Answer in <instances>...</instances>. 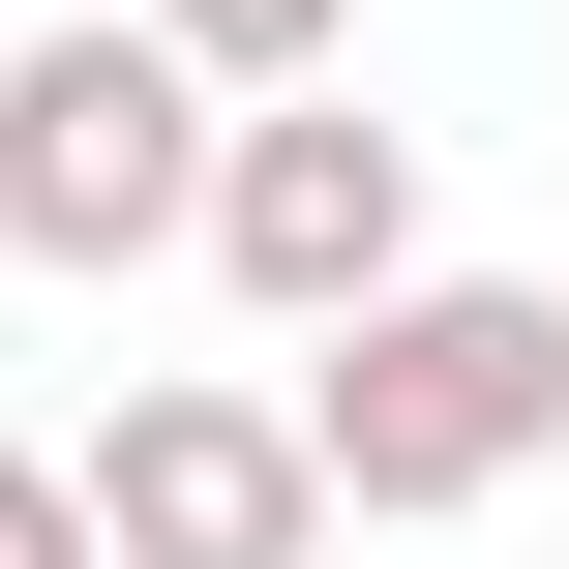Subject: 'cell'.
<instances>
[{
	"label": "cell",
	"mask_w": 569,
	"mask_h": 569,
	"mask_svg": "<svg viewBox=\"0 0 569 569\" xmlns=\"http://www.w3.org/2000/svg\"><path fill=\"white\" fill-rule=\"evenodd\" d=\"M300 450H330V510H360V540L510 510V480L569 450V300H540V270H420L390 330H330V360H300Z\"/></svg>",
	"instance_id": "6da1fadb"
},
{
	"label": "cell",
	"mask_w": 569,
	"mask_h": 569,
	"mask_svg": "<svg viewBox=\"0 0 569 569\" xmlns=\"http://www.w3.org/2000/svg\"><path fill=\"white\" fill-rule=\"evenodd\" d=\"M210 180H240V90H210L150 0H60V30L0 60V240H30V270L120 300V270L210 240Z\"/></svg>",
	"instance_id": "7a4b0ae2"
},
{
	"label": "cell",
	"mask_w": 569,
	"mask_h": 569,
	"mask_svg": "<svg viewBox=\"0 0 569 569\" xmlns=\"http://www.w3.org/2000/svg\"><path fill=\"white\" fill-rule=\"evenodd\" d=\"M210 270H240L300 360H330V330H390V300L450 270V240H420V120H360V90H270V120H240V180H210Z\"/></svg>",
	"instance_id": "3957f363"
},
{
	"label": "cell",
	"mask_w": 569,
	"mask_h": 569,
	"mask_svg": "<svg viewBox=\"0 0 569 569\" xmlns=\"http://www.w3.org/2000/svg\"><path fill=\"white\" fill-rule=\"evenodd\" d=\"M90 540L120 569H330V450H300V390H240V360H150L120 420H90Z\"/></svg>",
	"instance_id": "277c9868"
},
{
	"label": "cell",
	"mask_w": 569,
	"mask_h": 569,
	"mask_svg": "<svg viewBox=\"0 0 569 569\" xmlns=\"http://www.w3.org/2000/svg\"><path fill=\"white\" fill-rule=\"evenodd\" d=\"M150 30H180L240 120H270V90H330V30H360V0H150Z\"/></svg>",
	"instance_id": "5b68a950"
},
{
	"label": "cell",
	"mask_w": 569,
	"mask_h": 569,
	"mask_svg": "<svg viewBox=\"0 0 569 569\" xmlns=\"http://www.w3.org/2000/svg\"><path fill=\"white\" fill-rule=\"evenodd\" d=\"M0 569H120L90 540V450H0Z\"/></svg>",
	"instance_id": "8992f818"
}]
</instances>
